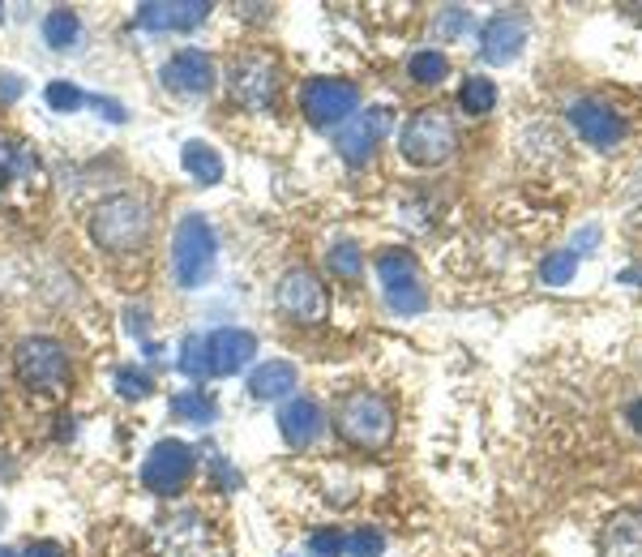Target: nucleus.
I'll return each instance as SVG.
<instances>
[{
	"label": "nucleus",
	"instance_id": "obj_1",
	"mask_svg": "<svg viewBox=\"0 0 642 557\" xmlns=\"http://www.w3.org/2000/svg\"><path fill=\"white\" fill-rule=\"evenodd\" d=\"M155 231V215L146 206V197L116 194L103 197L91 210V240L103 254H137Z\"/></svg>",
	"mask_w": 642,
	"mask_h": 557
},
{
	"label": "nucleus",
	"instance_id": "obj_2",
	"mask_svg": "<svg viewBox=\"0 0 642 557\" xmlns=\"http://www.w3.org/2000/svg\"><path fill=\"white\" fill-rule=\"evenodd\" d=\"M215 258H219V236L210 228V219L185 215L176 224V236H172V279H176V288L197 292L215 275Z\"/></svg>",
	"mask_w": 642,
	"mask_h": 557
},
{
	"label": "nucleus",
	"instance_id": "obj_3",
	"mask_svg": "<svg viewBox=\"0 0 642 557\" xmlns=\"http://www.w3.org/2000/svg\"><path fill=\"white\" fill-rule=\"evenodd\" d=\"M334 429L364 451H377L394 437V412L377 391H352L334 408Z\"/></svg>",
	"mask_w": 642,
	"mask_h": 557
},
{
	"label": "nucleus",
	"instance_id": "obj_4",
	"mask_svg": "<svg viewBox=\"0 0 642 557\" xmlns=\"http://www.w3.org/2000/svg\"><path fill=\"white\" fill-rule=\"evenodd\" d=\"M398 146H403V159L416 167H437L454 159V151H458V130H454V121H449L442 107H424L416 112L407 125H403V137H398Z\"/></svg>",
	"mask_w": 642,
	"mask_h": 557
},
{
	"label": "nucleus",
	"instance_id": "obj_5",
	"mask_svg": "<svg viewBox=\"0 0 642 557\" xmlns=\"http://www.w3.org/2000/svg\"><path fill=\"white\" fill-rule=\"evenodd\" d=\"M13 369H18L22 386H31V391H61L69 382V348L52 334H31L13 348Z\"/></svg>",
	"mask_w": 642,
	"mask_h": 557
},
{
	"label": "nucleus",
	"instance_id": "obj_6",
	"mask_svg": "<svg viewBox=\"0 0 642 557\" xmlns=\"http://www.w3.org/2000/svg\"><path fill=\"white\" fill-rule=\"evenodd\" d=\"M227 82H231V95L249 112H270L279 103V61L266 52H249V56L231 61Z\"/></svg>",
	"mask_w": 642,
	"mask_h": 557
},
{
	"label": "nucleus",
	"instance_id": "obj_7",
	"mask_svg": "<svg viewBox=\"0 0 642 557\" xmlns=\"http://www.w3.org/2000/svg\"><path fill=\"white\" fill-rule=\"evenodd\" d=\"M193 467H197V455H193L189 442L180 437H163L151 446V455L142 460V485L151 493H180L193 481Z\"/></svg>",
	"mask_w": 642,
	"mask_h": 557
},
{
	"label": "nucleus",
	"instance_id": "obj_8",
	"mask_svg": "<svg viewBox=\"0 0 642 557\" xmlns=\"http://www.w3.org/2000/svg\"><path fill=\"white\" fill-rule=\"evenodd\" d=\"M275 305H279V313L291 318L296 327H318L321 318H325V309H330L321 279L313 270H304V266H296V270H288V275L279 279Z\"/></svg>",
	"mask_w": 642,
	"mask_h": 557
},
{
	"label": "nucleus",
	"instance_id": "obj_9",
	"mask_svg": "<svg viewBox=\"0 0 642 557\" xmlns=\"http://www.w3.org/2000/svg\"><path fill=\"white\" fill-rule=\"evenodd\" d=\"M300 103H304V116L318 125V130H330V125H348L360 107V91L343 78H313L304 82L300 91Z\"/></svg>",
	"mask_w": 642,
	"mask_h": 557
},
{
	"label": "nucleus",
	"instance_id": "obj_10",
	"mask_svg": "<svg viewBox=\"0 0 642 557\" xmlns=\"http://www.w3.org/2000/svg\"><path fill=\"white\" fill-rule=\"evenodd\" d=\"M210 13H215L210 0H142L133 9L137 27H146V31H193Z\"/></svg>",
	"mask_w": 642,
	"mask_h": 557
},
{
	"label": "nucleus",
	"instance_id": "obj_11",
	"mask_svg": "<svg viewBox=\"0 0 642 557\" xmlns=\"http://www.w3.org/2000/svg\"><path fill=\"white\" fill-rule=\"evenodd\" d=\"M163 86L167 91H176V95H210L215 91V61L206 56V52H197V48H180L176 56H167L163 61Z\"/></svg>",
	"mask_w": 642,
	"mask_h": 557
},
{
	"label": "nucleus",
	"instance_id": "obj_12",
	"mask_svg": "<svg viewBox=\"0 0 642 557\" xmlns=\"http://www.w3.org/2000/svg\"><path fill=\"white\" fill-rule=\"evenodd\" d=\"M566 116H570L578 137L591 142V146H617L625 137V121L612 112L609 103H600V99H574L566 107Z\"/></svg>",
	"mask_w": 642,
	"mask_h": 557
},
{
	"label": "nucleus",
	"instance_id": "obj_13",
	"mask_svg": "<svg viewBox=\"0 0 642 557\" xmlns=\"http://www.w3.org/2000/svg\"><path fill=\"white\" fill-rule=\"evenodd\" d=\"M206 357H210V373L215 378H236L245 364H253L257 357V334L253 330L224 327L206 339Z\"/></svg>",
	"mask_w": 642,
	"mask_h": 557
},
{
	"label": "nucleus",
	"instance_id": "obj_14",
	"mask_svg": "<svg viewBox=\"0 0 642 557\" xmlns=\"http://www.w3.org/2000/svg\"><path fill=\"white\" fill-rule=\"evenodd\" d=\"M390 130V112L385 107H369V112H355L352 121L339 130V155L352 167H360L382 142V133Z\"/></svg>",
	"mask_w": 642,
	"mask_h": 557
},
{
	"label": "nucleus",
	"instance_id": "obj_15",
	"mask_svg": "<svg viewBox=\"0 0 642 557\" xmlns=\"http://www.w3.org/2000/svg\"><path fill=\"white\" fill-rule=\"evenodd\" d=\"M527 43V18L522 13H497L480 31V56L488 65H510Z\"/></svg>",
	"mask_w": 642,
	"mask_h": 557
},
{
	"label": "nucleus",
	"instance_id": "obj_16",
	"mask_svg": "<svg viewBox=\"0 0 642 557\" xmlns=\"http://www.w3.org/2000/svg\"><path fill=\"white\" fill-rule=\"evenodd\" d=\"M321 425H325V416H321V408L313 399H288L283 412H279V433H283V442L296 446V451L313 446L321 437Z\"/></svg>",
	"mask_w": 642,
	"mask_h": 557
},
{
	"label": "nucleus",
	"instance_id": "obj_17",
	"mask_svg": "<svg viewBox=\"0 0 642 557\" xmlns=\"http://www.w3.org/2000/svg\"><path fill=\"white\" fill-rule=\"evenodd\" d=\"M600 554L604 557H642V510L625 506L600 527Z\"/></svg>",
	"mask_w": 642,
	"mask_h": 557
},
{
	"label": "nucleus",
	"instance_id": "obj_18",
	"mask_svg": "<svg viewBox=\"0 0 642 557\" xmlns=\"http://www.w3.org/2000/svg\"><path fill=\"white\" fill-rule=\"evenodd\" d=\"M296 382H300V373H296V364L291 361H266L249 373V391H253V399H261V403L288 399V394L296 391Z\"/></svg>",
	"mask_w": 642,
	"mask_h": 557
},
{
	"label": "nucleus",
	"instance_id": "obj_19",
	"mask_svg": "<svg viewBox=\"0 0 642 557\" xmlns=\"http://www.w3.org/2000/svg\"><path fill=\"white\" fill-rule=\"evenodd\" d=\"M180 164H185V172L197 185H219L224 180V155L210 142H201V137H193V142L180 146Z\"/></svg>",
	"mask_w": 642,
	"mask_h": 557
},
{
	"label": "nucleus",
	"instance_id": "obj_20",
	"mask_svg": "<svg viewBox=\"0 0 642 557\" xmlns=\"http://www.w3.org/2000/svg\"><path fill=\"white\" fill-rule=\"evenodd\" d=\"M172 416L176 421H185V425H210L215 416H219V403L210 399L206 391H180V394H172Z\"/></svg>",
	"mask_w": 642,
	"mask_h": 557
},
{
	"label": "nucleus",
	"instance_id": "obj_21",
	"mask_svg": "<svg viewBox=\"0 0 642 557\" xmlns=\"http://www.w3.org/2000/svg\"><path fill=\"white\" fill-rule=\"evenodd\" d=\"M77 39H82V18H77L73 9H52V13L43 18V43H48L52 52H69Z\"/></svg>",
	"mask_w": 642,
	"mask_h": 557
},
{
	"label": "nucleus",
	"instance_id": "obj_22",
	"mask_svg": "<svg viewBox=\"0 0 642 557\" xmlns=\"http://www.w3.org/2000/svg\"><path fill=\"white\" fill-rule=\"evenodd\" d=\"M385 305H390L394 313L412 318V313H424V309H428V296H424L416 275H407V279H390V283H385Z\"/></svg>",
	"mask_w": 642,
	"mask_h": 557
},
{
	"label": "nucleus",
	"instance_id": "obj_23",
	"mask_svg": "<svg viewBox=\"0 0 642 557\" xmlns=\"http://www.w3.org/2000/svg\"><path fill=\"white\" fill-rule=\"evenodd\" d=\"M407 73H412V82H420V86H442L446 73H449L446 52H437V48H420V52H412V61H407Z\"/></svg>",
	"mask_w": 642,
	"mask_h": 557
},
{
	"label": "nucleus",
	"instance_id": "obj_24",
	"mask_svg": "<svg viewBox=\"0 0 642 557\" xmlns=\"http://www.w3.org/2000/svg\"><path fill=\"white\" fill-rule=\"evenodd\" d=\"M458 107L463 112H472V116H484V112H493L497 107V86L488 82V78H467L463 82V91H458Z\"/></svg>",
	"mask_w": 642,
	"mask_h": 557
},
{
	"label": "nucleus",
	"instance_id": "obj_25",
	"mask_svg": "<svg viewBox=\"0 0 642 557\" xmlns=\"http://www.w3.org/2000/svg\"><path fill=\"white\" fill-rule=\"evenodd\" d=\"M574 270H578V254L574 249H561V254H548L545 262H540V279H545L548 288H566L574 279Z\"/></svg>",
	"mask_w": 642,
	"mask_h": 557
},
{
	"label": "nucleus",
	"instance_id": "obj_26",
	"mask_svg": "<svg viewBox=\"0 0 642 557\" xmlns=\"http://www.w3.org/2000/svg\"><path fill=\"white\" fill-rule=\"evenodd\" d=\"M180 373H189V378H206L210 373V357H206V334H189L185 343H180Z\"/></svg>",
	"mask_w": 642,
	"mask_h": 557
},
{
	"label": "nucleus",
	"instance_id": "obj_27",
	"mask_svg": "<svg viewBox=\"0 0 642 557\" xmlns=\"http://www.w3.org/2000/svg\"><path fill=\"white\" fill-rule=\"evenodd\" d=\"M385 549V536L377 527H355L352 536H343V554L352 557H377Z\"/></svg>",
	"mask_w": 642,
	"mask_h": 557
},
{
	"label": "nucleus",
	"instance_id": "obj_28",
	"mask_svg": "<svg viewBox=\"0 0 642 557\" xmlns=\"http://www.w3.org/2000/svg\"><path fill=\"white\" fill-rule=\"evenodd\" d=\"M43 99H48V107H56V112H77L82 103H91V99L82 95L73 82H64V78H56V82H48V91H43Z\"/></svg>",
	"mask_w": 642,
	"mask_h": 557
},
{
	"label": "nucleus",
	"instance_id": "obj_29",
	"mask_svg": "<svg viewBox=\"0 0 642 557\" xmlns=\"http://www.w3.org/2000/svg\"><path fill=\"white\" fill-rule=\"evenodd\" d=\"M112 382H116V391L125 394V399H146V394L155 391V378H151V373H146V369H116V378H112Z\"/></svg>",
	"mask_w": 642,
	"mask_h": 557
},
{
	"label": "nucleus",
	"instance_id": "obj_30",
	"mask_svg": "<svg viewBox=\"0 0 642 557\" xmlns=\"http://www.w3.org/2000/svg\"><path fill=\"white\" fill-rule=\"evenodd\" d=\"M377 275H382V283H390V279H407V275H416V258L403 254V249H385L382 258H377Z\"/></svg>",
	"mask_w": 642,
	"mask_h": 557
},
{
	"label": "nucleus",
	"instance_id": "obj_31",
	"mask_svg": "<svg viewBox=\"0 0 642 557\" xmlns=\"http://www.w3.org/2000/svg\"><path fill=\"white\" fill-rule=\"evenodd\" d=\"M330 270H334L339 279H360V270H364L360 249H355V245H334V249H330Z\"/></svg>",
	"mask_w": 642,
	"mask_h": 557
},
{
	"label": "nucleus",
	"instance_id": "obj_32",
	"mask_svg": "<svg viewBox=\"0 0 642 557\" xmlns=\"http://www.w3.org/2000/svg\"><path fill=\"white\" fill-rule=\"evenodd\" d=\"M467 22H472L467 9H442V13L433 18V34H437V39H458V34L467 31Z\"/></svg>",
	"mask_w": 642,
	"mask_h": 557
},
{
	"label": "nucleus",
	"instance_id": "obj_33",
	"mask_svg": "<svg viewBox=\"0 0 642 557\" xmlns=\"http://www.w3.org/2000/svg\"><path fill=\"white\" fill-rule=\"evenodd\" d=\"M309 549H313V554H321V557H339V554H343V532H313Z\"/></svg>",
	"mask_w": 642,
	"mask_h": 557
},
{
	"label": "nucleus",
	"instance_id": "obj_34",
	"mask_svg": "<svg viewBox=\"0 0 642 557\" xmlns=\"http://www.w3.org/2000/svg\"><path fill=\"white\" fill-rule=\"evenodd\" d=\"M91 103H95L99 112H107V121H125V107H121L116 99H103V95H95V99H91Z\"/></svg>",
	"mask_w": 642,
	"mask_h": 557
},
{
	"label": "nucleus",
	"instance_id": "obj_35",
	"mask_svg": "<svg viewBox=\"0 0 642 557\" xmlns=\"http://www.w3.org/2000/svg\"><path fill=\"white\" fill-rule=\"evenodd\" d=\"M27 557H64V549L56 545V540H39V545L27 549Z\"/></svg>",
	"mask_w": 642,
	"mask_h": 557
},
{
	"label": "nucleus",
	"instance_id": "obj_36",
	"mask_svg": "<svg viewBox=\"0 0 642 557\" xmlns=\"http://www.w3.org/2000/svg\"><path fill=\"white\" fill-rule=\"evenodd\" d=\"M625 421H630V425H634L642 433V399H634V403L625 408Z\"/></svg>",
	"mask_w": 642,
	"mask_h": 557
},
{
	"label": "nucleus",
	"instance_id": "obj_37",
	"mask_svg": "<svg viewBox=\"0 0 642 557\" xmlns=\"http://www.w3.org/2000/svg\"><path fill=\"white\" fill-rule=\"evenodd\" d=\"M596 240H600V228H587V231H578V245H587V249H591V245H596Z\"/></svg>",
	"mask_w": 642,
	"mask_h": 557
},
{
	"label": "nucleus",
	"instance_id": "obj_38",
	"mask_svg": "<svg viewBox=\"0 0 642 557\" xmlns=\"http://www.w3.org/2000/svg\"><path fill=\"white\" fill-rule=\"evenodd\" d=\"M0 557H18V554H13V549H0Z\"/></svg>",
	"mask_w": 642,
	"mask_h": 557
},
{
	"label": "nucleus",
	"instance_id": "obj_39",
	"mask_svg": "<svg viewBox=\"0 0 642 557\" xmlns=\"http://www.w3.org/2000/svg\"><path fill=\"white\" fill-rule=\"evenodd\" d=\"M630 9H634V13H639V18H642V4H630Z\"/></svg>",
	"mask_w": 642,
	"mask_h": 557
}]
</instances>
